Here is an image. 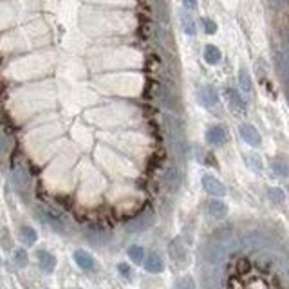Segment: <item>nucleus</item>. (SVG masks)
Instances as JSON below:
<instances>
[{
  "instance_id": "f257e3e1",
  "label": "nucleus",
  "mask_w": 289,
  "mask_h": 289,
  "mask_svg": "<svg viewBox=\"0 0 289 289\" xmlns=\"http://www.w3.org/2000/svg\"><path fill=\"white\" fill-rule=\"evenodd\" d=\"M201 184L204 192L212 197H224L226 195V186L224 183H221L215 176H210V174H204L201 179Z\"/></svg>"
},
{
  "instance_id": "f03ea898",
  "label": "nucleus",
  "mask_w": 289,
  "mask_h": 289,
  "mask_svg": "<svg viewBox=\"0 0 289 289\" xmlns=\"http://www.w3.org/2000/svg\"><path fill=\"white\" fill-rule=\"evenodd\" d=\"M168 251H170V257L174 262H177L179 266H184L186 260H188V251H186V246L183 244L181 239H174L168 246Z\"/></svg>"
},
{
  "instance_id": "7ed1b4c3",
  "label": "nucleus",
  "mask_w": 289,
  "mask_h": 289,
  "mask_svg": "<svg viewBox=\"0 0 289 289\" xmlns=\"http://www.w3.org/2000/svg\"><path fill=\"white\" fill-rule=\"evenodd\" d=\"M72 259H74V262L78 264V267L83 269V271H94L96 269L94 257L89 253V251H85V249H76L74 255H72Z\"/></svg>"
},
{
  "instance_id": "20e7f679",
  "label": "nucleus",
  "mask_w": 289,
  "mask_h": 289,
  "mask_svg": "<svg viewBox=\"0 0 289 289\" xmlns=\"http://www.w3.org/2000/svg\"><path fill=\"white\" fill-rule=\"evenodd\" d=\"M206 141L210 143V145L221 147V145H224V143L228 141V132L224 130V127L213 125V127H210L206 132Z\"/></svg>"
},
{
  "instance_id": "39448f33",
  "label": "nucleus",
  "mask_w": 289,
  "mask_h": 289,
  "mask_svg": "<svg viewBox=\"0 0 289 289\" xmlns=\"http://www.w3.org/2000/svg\"><path fill=\"white\" fill-rule=\"evenodd\" d=\"M152 221H154V213L150 212V210H148V212H143L141 215H137L136 219L130 221L129 226H127V230L129 231H143L152 224Z\"/></svg>"
},
{
  "instance_id": "423d86ee",
  "label": "nucleus",
  "mask_w": 289,
  "mask_h": 289,
  "mask_svg": "<svg viewBox=\"0 0 289 289\" xmlns=\"http://www.w3.org/2000/svg\"><path fill=\"white\" fill-rule=\"evenodd\" d=\"M241 136H242L244 141L248 143L249 147H260V143H262V137H260L259 130L249 123L242 125L241 127Z\"/></svg>"
},
{
  "instance_id": "0eeeda50",
  "label": "nucleus",
  "mask_w": 289,
  "mask_h": 289,
  "mask_svg": "<svg viewBox=\"0 0 289 289\" xmlns=\"http://www.w3.org/2000/svg\"><path fill=\"white\" fill-rule=\"evenodd\" d=\"M224 255H226V246L222 241L213 242L212 246H208V249H206V259H208V262H212V264H219L221 260L224 259Z\"/></svg>"
},
{
  "instance_id": "6e6552de",
  "label": "nucleus",
  "mask_w": 289,
  "mask_h": 289,
  "mask_svg": "<svg viewBox=\"0 0 289 289\" xmlns=\"http://www.w3.org/2000/svg\"><path fill=\"white\" fill-rule=\"evenodd\" d=\"M36 260H38L40 267L45 273H53L54 267H56V257L53 253L45 251V249H38L36 251Z\"/></svg>"
},
{
  "instance_id": "1a4fd4ad",
  "label": "nucleus",
  "mask_w": 289,
  "mask_h": 289,
  "mask_svg": "<svg viewBox=\"0 0 289 289\" xmlns=\"http://www.w3.org/2000/svg\"><path fill=\"white\" fill-rule=\"evenodd\" d=\"M206 212L210 217L221 221V219H224L226 215H228V206H226L221 199H212V201H208V204H206Z\"/></svg>"
},
{
  "instance_id": "9d476101",
  "label": "nucleus",
  "mask_w": 289,
  "mask_h": 289,
  "mask_svg": "<svg viewBox=\"0 0 289 289\" xmlns=\"http://www.w3.org/2000/svg\"><path fill=\"white\" fill-rule=\"evenodd\" d=\"M226 98H228V103H230L233 112H239V114L246 112V101L242 100L241 94L237 92L235 89H226Z\"/></svg>"
},
{
  "instance_id": "9b49d317",
  "label": "nucleus",
  "mask_w": 289,
  "mask_h": 289,
  "mask_svg": "<svg viewBox=\"0 0 289 289\" xmlns=\"http://www.w3.org/2000/svg\"><path fill=\"white\" fill-rule=\"evenodd\" d=\"M143 266H145V269L148 273H154V275H157L165 269V264H163V259H161L157 253H148L143 260Z\"/></svg>"
},
{
  "instance_id": "f8f14e48",
  "label": "nucleus",
  "mask_w": 289,
  "mask_h": 289,
  "mask_svg": "<svg viewBox=\"0 0 289 289\" xmlns=\"http://www.w3.org/2000/svg\"><path fill=\"white\" fill-rule=\"evenodd\" d=\"M199 100H201V103L204 107H213L219 101L217 90H215L212 85H204V87L201 89V92H199Z\"/></svg>"
},
{
  "instance_id": "ddd939ff",
  "label": "nucleus",
  "mask_w": 289,
  "mask_h": 289,
  "mask_svg": "<svg viewBox=\"0 0 289 289\" xmlns=\"http://www.w3.org/2000/svg\"><path fill=\"white\" fill-rule=\"evenodd\" d=\"M13 177H15V183H17L18 188H27L29 186V176H27L24 166H15Z\"/></svg>"
},
{
  "instance_id": "4468645a",
  "label": "nucleus",
  "mask_w": 289,
  "mask_h": 289,
  "mask_svg": "<svg viewBox=\"0 0 289 289\" xmlns=\"http://www.w3.org/2000/svg\"><path fill=\"white\" fill-rule=\"evenodd\" d=\"M181 25H183V31L186 33V35L195 36V33H197V29H195V22L188 11L181 13Z\"/></svg>"
},
{
  "instance_id": "2eb2a0df",
  "label": "nucleus",
  "mask_w": 289,
  "mask_h": 289,
  "mask_svg": "<svg viewBox=\"0 0 289 289\" xmlns=\"http://www.w3.org/2000/svg\"><path fill=\"white\" fill-rule=\"evenodd\" d=\"M127 255H129V259L134 264H143V260H145V249L141 246H137V244H132L129 251H127Z\"/></svg>"
},
{
  "instance_id": "dca6fc26",
  "label": "nucleus",
  "mask_w": 289,
  "mask_h": 289,
  "mask_svg": "<svg viewBox=\"0 0 289 289\" xmlns=\"http://www.w3.org/2000/svg\"><path fill=\"white\" fill-rule=\"evenodd\" d=\"M271 170L273 174H277V176L280 177H288L289 176V165H288V161L286 159H273L271 163Z\"/></svg>"
},
{
  "instance_id": "f3484780",
  "label": "nucleus",
  "mask_w": 289,
  "mask_h": 289,
  "mask_svg": "<svg viewBox=\"0 0 289 289\" xmlns=\"http://www.w3.org/2000/svg\"><path fill=\"white\" fill-rule=\"evenodd\" d=\"M239 83H241L242 92H246V94H251V92H253L251 78H249V74H248L246 69H241V71H239Z\"/></svg>"
},
{
  "instance_id": "a211bd4d",
  "label": "nucleus",
  "mask_w": 289,
  "mask_h": 289,
  "mask_svg": "<svg viewBox=\"0 0 289 289\" xmlns=\"http://www.w3.org/2000/svg\"><path fill=\"white\" fill-rule=\"evenodd\" d=\"M20 237H22V241L27 244V246H33L38 239V233H36L35 228H31V226H22V230H20Z\"/></svg>"
},
{
  "instance_id": "6ab92c4d",
  "label": "nucleus",
  "mask_w": 289,
  "mask_h": 289,
  "mask_svg": "<svg viewBox=\"0 0 289 289\" xmlns=\"http://www.w3.org/2000/svg\"><path fill=\"white\" fill-rule=\"evenodd\" d=\"M204 60L210 65H217L221 62V51L215 45H206L204 47Z\"/></svg>"
},
{
  "instance_id": "aec40b11",
  "label": "nucleus",
  "mask_w": 289,
  "mask_h": 289,
  "mask_svg": "<svg viewBox=\"0 0 289 289\" xmlns=\"http://www.w3.org/2000/svg\"><path fill=\"white\" fill-rule=\"evenodd\" d=\"M244 246L246 248H251V249H255V248H260L264 242H262V235L260 233H248V235L244 237Z\"/></svg>"
},
{
  "instance_id": "412c9836",
  "label": "nucleus",
  "mask_w": 289,
  "mask_h": 289,
  "mask_svg": "<svg viewBox=\"0 0 289 289\" xmlns=\"http://www.w3.org/2000/svg\"><path fill=\"white\" fill-rule=\"evenodd\" d=\"M13 259H15V264L18 267H25V266L29 264V257H27V251L24 248H18L15 249V255H13Z\"/></svg>"
},
{
  "instance_id": "4be33fe9",
  "label": "nucleus",
  "mask_w": 289,
  "mask_h": 289,
  "mask_svg": "<svg viewBox=\"0 0 289 289\" xmlns=\"http://www.w3.org/2000/svg\"><path fill=\"white\" fill-rule=\"evenodd\" d=\"M246 163H248V166L253 172H262V168H264V163H262V159H260L257 154H249V156H246Z\"/></svg>"
},
{
  "instance_id": "5701e85b",
  "label": "nucleus",
  "mask_w": 289,
  "mask_h": 289,
  "mask_svg": "<svg viewBox=\"0 0 289 289\" xmlns=\"http://www.w3.org/2000/svg\"><path fill=\"white\" fill-rule=\"evenodd\" d=\"M267 195L273 202H278V204H282L286 201V194L280 188H267Z\"/></svg>"
},
{
  "instance_id": "b1692460",
  "label": "nucleus",
  "mask_w": 289,
  "mask_h": 289,
  "mask_svg": "<svg viewBox=\"0 0 289 289\" xmlns=\"http://www.w3.org/2000/svg\"><path fill=\"white\" fill-rule=\"evenodd\" d=\"M165 181H166V184H168L170 188H176L177 184H179V176H177V170H176V168H170V170L166 172Z\"/></svg>"
},
{
  "instance_id": "393cba45",
  "label": "nucleus",
  "mask_w": 289,
  "mask_h": 289,
  "mask_svg": "<svg viewBox=\"0 0 289 289\" xmlns=\"http://www.w3.org/2000/svg\"><path fill=\"white\" fill-rule=\"evenodd\" d=\"M235 269L239 275H244V273H248L251 269V266H249V262L246 259H239L235 262Z\"/></svg>"
},
{
  "instance_id": "a878e982",
  "label": "nucleus",
  "mask_w": 289,
  "mask_h": 289,
  "mask_svg": "<svg viewBox=\"0 0 289 289\" xmlns=\"http://www.w3.org/2000/svg\"><path fill=\"white\" fill-rule=\"evenodd\" d=\"M176 289H194V280H192V277L179 278V282L176 284Z\"/></svg>"
},
{
  "instance_id": "bb28decb",
  "label": "nucleus",
  "mask_w": 289,
  "mask_h": 289,
  "mask_svg": "<svg viewBox=\"0 0 289 289\" xmlns=\"http://www.w3.org/2000/svg\"><path fill=\"white\" fill-rule=\"evenodd\" d=\"M202 25H204V31H206L208 35H213V33L217 31V24H215L213 20H210V18H204V20H202Z\"/></svg>"
},
{
  "instance_id": "cd10ccee",
  "label": "nucleus",
  "mask_w": 289,
  "mask_h": 289,
  "mask_svg": "<svg viewBox=\"0 0 289 289\" xmlns=\"http://www.w3.org/2000/svg\"><path fill=\"white\" fill-rule=\"evenodd\" d=\"M118 271L121 273V275H123L125 278H130L132 277V273H130V267L127 264H119L118 266Z\"/></svg>"
},
{
  "instance_id": "c85d7f7f",
  "label": "nucleus",
  "mask_w": 289,
  "mask_h": 289,
  "mask_svg": "<svg viewBox=\"0 0 289 289\" xmlns=\"http://www.w3.org/2000/svg\"><path fill=\"white\" fill-rule=\"evenodd\" d=\"M183 2H184V7H186V9H192V11L197 9V0H183Z\"/></svg>"
},
{
  "instance_id": "c756f323",
  "label": "nucleus",
  "mask_w": 289,
  "mask_h": 289,
  "mask_svg": "<svg viewBox=\"0 0 289 289\" xmlns=\"http://www.w3.org/2000/svg\"><path fill=\"white\" fill-rule=\"evenodd\" d=\"M0 264H2V257H0Z\"/></svg>"
}]
</instances>
